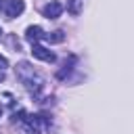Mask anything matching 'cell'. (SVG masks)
<instances>
[{"mask_svg": "<svg viewBox=\"0 0 134 134\" xmlns=\"http://www.w3.org/2000/svg\"><path fill=\"white\" fill-rule=\"evenodd\" d=\"M0 36H2V29H0Z\"/></svg>", "mask_w": 134, "mask_h": 134, "instance_id": "obj_12", "label": "cell"}, {"mask_svg": "<svg viewBox=\"0 0 134 134\" xmlns=\"http://www.w3.org/2000/svg\"><path fill=\"white\" fill-rule=\"evenodd\" d=\"M82 4H84V0H67V10H69L71 15H80Z\"/></svg>", "mask_w": 134, "mask_h": 134, "instance_id": "obj_8", "label": "cell"}, {"mask_svg": "<svg viewBox=\"0 0 134 134\" xmlns=\"http://www.w3.org/2000/svg\"><path fill=\"white\" fill-rule=\"evenodd\" d=\"M40 38H44L42 27H38V25H29V27H27V31H25V40H27V42H31V44H36Z\"/></svg>", "mask_w": 134, "mask_h": 134, "instance_id": "obj_6", "label": "cell"}, {"mask_svg": "<svg viewBox=\"0 0 134 134\" xmlns=\"http://www.w3.org/2000/svg\"><path fill=\"white\" fill-rule=\"evenodd\" d=\"M6 65H8V63H6V59H4V57H2V54H0V69H4V67H6Z\"/></svg>", "mask_w": 134, "mask_h": 134, "instance_id": "obj_10", "label": "cell"}, {"mask_svg": "<svg viewBox=\"0 0 134 134\" xmlns=\"http://www.w3.org/2000/svg\"><path fill=\"white\" fill-rule=\"evenodd\" d=\"M23 124H25L27 134H40V115H27L25 113Z\"/></svg>", "mask_w": 134, "mask_h": 134, "instance_id": "obj_4", "label": "cell"}, {"mask_svg": "<svg viewBox=\"0 0 134 134\" xmlns=\"http://www.w3.org/2000/svg\"><path fill=\"white\" fill-rule=\"evenodd\" d=\"M73 63H75V57H69V61H65V65H63V69L57 73V77H59V80H63V77L71 71V65H73Z\"/></svg>", "mask_w": 134, "mask_h": 134, "instance_id": "obj_9", "label": "cell"}, {"mask_svg": "<svg viewBox=\"0 0 134 134\" xmlns=\"http://www.w3.org/2000/svg\"><path fill=\"white\" fill-rule=\"evenodd\" d=\"M42 13H44V17H46V19H57V17H59V15L63 13V4L54 0V2H50V4H46Z\"/></svg>", "mask_w": 134, "mask_h": 134, "instance_id": "obj_5", "label": "cell"}, {"mask_svg": "<svg viewBox=\"0 0 134 134\" xmlns=\"http://www.w3.org/2000/svg\"><path fill=\"white\" fill-rule=\"evenodd\" d=\"M0 115H2V109H0Z\"/></svg>", "mask_w": 134, "mask_h": 134, "instance_id": "obj_13", "label": "cell"}, {"mask_svg": "<svg viewBox=\"0 0 134 134\" xmlns=\"http://www.w3.org/2000/svg\"><path fill=\"white\" fill-rule=\"evenodd\" d=\"M2 6H4V0H0V10H2Z\"/></svg>", "mask_w": 134, "mask_h": 134, "instance_id": "obj_11", "label": "cell"}, {"mask_svg": "<svg viewBox=\"0 0 134 134\" xmlns=\"http://www.w3.org/2000/svg\"><path fill=\"white\" fill-rule=\"evenodd\" d=\"M31 54L36 57V59H40V61H46V63H54V52H50L48 48H44V46H40V44H31Z\"/></svg>", "mask_w": 134, "mask_h": 134, "instance_id": "obj_2", "label": "cell"}, {"mask_svg": "<svg viewBox=\"0 0 134 134\" xmlns=\"http://www.w3.org/2000/svg\"><path fill=\"white\" fill-rule=\"evenodd\" d=\"M23 8H25V2L23 0H8V4H6V17L8 19H15V17H19L23 13Z\"/></svg>", "mask_w": 134, "mask_h": 134, "instance_id": "obj_3", "label": "cell"}, {"mask_svg": "<svg viewBox=\"0 0 134 134\" xmlns=\"http://www.w3.org/2000/svg\"><path fill=\"white\" fill-rule=\"evenodd\" d=\"M17 77L21 80V84H23L34 96H38L40 90L44 88V80H42V75H40L27 61H21V63L17 65Z\"/></svg>", "mask_w": 134, "mask_h": 134, "instance_id": "obj_1", "label": "cell"}, {"mask_svg": "<svg viewBox=\"0 0 134 134\" xmlns=\"http://www.w3.org/2000/svg\"><path fill=\"white\" fill-rule=\"evenodd\" d=\"M44 40H46V42H52V44H59V42L65 40V34H63L61 29H57V31H52V34H44Z\"/></svg>", "mask_w": 134, "mask_h": 134, "instance_id": "obj_7", "label": "cell"}]
</instances>
